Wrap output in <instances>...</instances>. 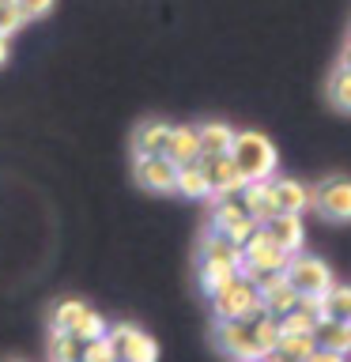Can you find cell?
Masks as SVG:
<instances>
[{"mask_svg": "<svg viewBox=\"0 0 351 362\" xmlns=\"http://www.w3.org/2000/svg\"><path fill=\"white\" fill-rule=\"evenodd\" d=\"M197 264H208V268H226V272H242V245H234L226 234L212 230L200 245V260Z\"/></svg>", "mask_w": 351, "mask_h": 362, "instance_id": "13", "label": "cell"}, {"mask_svg": "<svg viewBox=\"0 0 351 362\" xmlns=\"http://www.w3.org/2000/svg\"><path fill=\"white\" fill-rule=\"evenodd\" d=\"M117 362H121V358H117Z\"/></svg>", "mask_w": 351, "mask_h": 362, "instance_id": "37", "label": "cell"}, {"mask_svg": "<svg viewBox=\"0 0 351 362\" xmlns=\"http://www.w3.org/2000/svg\"><path fill=\"white\" fill-rule=\"evenodd\" d=\"M53 328H61V332H72L79 344H87V339H95L106 332V321L91 310L84 298H61L53 305Z\"/></svg>", "mask_w": 351, "mask_h": 362, "instance_id": "5", "label": "cell"}, {"mask_svg": "<svg viewBox=\"0 0 351 362\" xmlns=\"http://www.w3.org/2000/svg\"><path fill=\"white\" fill-rule=\"evenodd\" d=\"M321 305H325V321H351V287L347 283H333L325 294H321Z\"/></svg>", "mask_w": 351, "mask_h": 362, "instance_id": "22", "label": "cell"}, {"mask_svg": "<svg viewBox=\"0 0 351 362\" xmlns=\"http://www.w3.org/2000/svg\"><path fill=\"white\" fill-rule=\"evenodd\" d=\"M212 344L231 362H260L265 358V351H260L257 336H253V321H215Z\"/></svg>", "mask_w": 351, "mask_h": 362, "instance_id": "4", "label": "cell"}, {"mask_svg": "<svg viewBox=\"0 0 351 362\" xmlns=\"http://www.w3.org/2000/svg\"><path fill=\"white\" fill-rule=\"evenodd\" d=\"M238 276H242V272H226V268H208V264H197V279H200V291L208 294V298H212L215 291H223L226 283H231V279H238Z\"/></svg>", "mask_w": 351, "mask_h": 362, "instance_id": "28", "label": "cell"}, {"mask_svg": "<svg viewBox=\"0 0 351 362\" xmlns=\"http://www.w3.org/2000/svg\"><path fill=\"white\" fill-rule=\"evenodd\" d=\"M313 208L325 215L328 223H351V177L333 174L321 185H313Z\"/></svg>", "mask_w": 351, "mask_h": 362, "instance_id": "8", "label": "cell"}, {"mask_svg": "<svg viewBox=\"0 0 351 362\" xmlns=\"http://www.w3.org/2000/svg\"><path fill=\"white\" fill-rule=\"evenodd\" d=\"M8 362H23V358H8Z\"/></svg>", "mask_w": 351, "mask_h": 362, "instance_id": "35", "label": "cell"}, {"mask_svg": "<svg viewBox=\"0 0 351 362\" xmlns=\"http://www.w3.org/2000/svg\"><path fill=\"white\" fill-rule=\"evenodd\" d=\"M340 68H351V42L344 45V53H340Z\"/></svg>", "mask_w": 351, "mask_h": 362, "instance_id": "33", "label": "cell"}, {"mask_svg": "<svg viewBox=\"0 0 351 362\" xmlns=\"http://www.w3.org/2000/svg\"><path fill=\"white\" fill-rule=\"evenodd\" d=\"M253 336H257V344H260V351H276V344H280V336H283V325H280V317L276 313H265L260 310L257 317H253Z\"/></svg>", "mask_w": 351, "mask_h": 362, "instance_id": "24", "label": "cell"}, {"mask_svg": "<svg viewBox=\"0 0 351 362\" xmlns=\"http://www.w3.org/2000/svg\"><path fill=\"white\" fill-rule=\"evenodd\" d=\"M8 53H11V49H8V38H4V34H0V64L8 61Z\"/></svg>", "mask_w": 351, "mask_h": 362, "instance_id": "34", "label": "cell"}, {"mask_svg": "<svg viewBox=\"0 0 351 362\" xmlns=\"http://www.w3.org/2000/svg\"><path fill=\"white\" fill-rule=\"evenodd\" d=\"M242 208L253 215V219L265 226L272 215H276V200H272V181H246L242 185Z\"/></svg>", "mask_w": 351, "mask_h": 362, "instance_id": "17", "label": "cell"}, {"mask_svg": "<svg viewBox=\"0 0 351 362\" xmlns=\"http://www.w3.org/2000/svg\"><path fill=\"white\" fill-rule=\"evenodd\" d=\"M231 158H234L238 174H242L246 181H268L272 174H276V166H280L276 144H272L265 132H257V129L234 132Z\"/></svg>", "mask_w": 351, "mask_h": 362, "instance_id": "1", "label": "cell"}, {"mask_svg": "<svg viewBox=\"0 0 351 362\" xmlns=\"http://www.w3.org/2000/svg\"><path fill=\"white\" fill-rule=\"evenodd\" d=\"M132 177H136V185H140V189L159 192V197L178 192V166L170 163L166 155H136Z\"/></svg>", "mask_w": 351, "mask_h": 362, "instance_id": "9", "label": "cell"}, {"mask_svg": "<svg viewBox=\"0 0 351 362\" xmlns=\"http://www.w3.org/2000/svg\"><path fill=\"white\" fill-rule=\"evenodd\" d=\"M253 283L260 291V305H265V313L283 317V313H291L294 305H299V298H302V294L294 291V283L283 276V272H265V276H257Z\"/></svg>", "mask_w": 351, "mask_h": 362, "instance_id": "12", "label": "cell"}, {"mask_svg": "<svg viewBox=\"0 0 351 362\" xmlns=\"http://www.w3.org/2000/svg\"><path fill=\"white\" fill-rule=\"evenodd\" d=\"M328 98L340 113H351V68H336L328 79Z\"/></svg>", "mask_w": 351, "mask_h": 362, "instance_id": "26", "label": "cell"}, {"mask_svg": "<svg viewBox=\"0 0 351 362\" xmlns=\"http://www.w3.org/2000/svg\"><path fill=\"white\" fill-rule=\"evenodd\" d=\"M166 132H170V124L166 121H140L132 129V155H163V144H166Z\"/></svg>", "mask_w": 351, "mask_h": 362, "instance_id": "18", "label": "cell"}, {"mask_svg": "<svg viewBox=\"0 0 351 362\" xmlns=\"http://www.w3.org/2000/svg\"><path fill=\"white\" fill-rule=\"evenodd\" d=\"M200 132V155H231V144H234V129L223 121H208V124H197Z\"/></svg>", "mask_w": 351, "mask_h": 362, "instance_id": "19", "label": "cell"}, {"mask_svg": "<svg viewBox=\"0 0 351 362\" xmlns=\"http://www.w3.org/2000/svg\"><path fill=\"white\" fill-rule=\"evenodd\" d=\"M280 325H283V332H317L321 317H317L313 310H306V305L299 302L291 313H283V317H280Z\"/></svg>", "mask_w": 351, "mask_h": 362, "instance_id": "27", "label": "cell"}, {"mask_svg": "<svg viewBox=\"0 0 351 362\" xmlns=\"http://www.w3.org/2000/svg\"><path fill=\"white\" fill-rule=\"evenodd\" d=\"M265 230L272 234V242H276L280 249H287V253H299L302 242H306V226H302L299 211H276L265 223Z\"/></svg>", "mask_w": 351, "mask_h": 362, "instance_id": "16", "label": "cell"}, {"mask_svg": "<svg viewBox=\"0 0 351 362\" xmlns=\"http://www.w3.org/2000/svg\"><path fill=\"white\" fill-rule=\"evenodd\" d=\"M16 4L23 8V16H27V19H45L53 11L57 0H16Z\"/></svg>", "mask_w": 351, "mask_h": 362, "instance_id": "31", "label": "cell"}, {"mask_svg": "<svg viewBox=\"0 0 351 362\" xmlns=\"http://www.w3.org/2000/svg\"><path fill=\"white\" fill-rule=\"evenodd\" d=\"M276 351H283V355L294 358V362H302L317 351V332H283Z\"/></svg>", "mask_w": 351, "mask_h": 362, "instance_id": "23", "label": "cell"}, {"mask_svg": "<svg viewBox=\"0 0 351 362\" xmlns=\"http://www.w3.org/2000/svg\"><path fill=\"white\" fill-rule=\"evenodd\" d=\"M260 310H265V305H260V291H257V283L246 279V276L231 279L223 291L212 294L215 321H253Z\"/></svg>", "mask_w": 351, "mask_h": 362, "instance_id": "2", "label": "cell"}, {"mask_svg": "<svg viewBox=\"0 0 351 362\" xmlns=\"http://www.w3.org/2000/svg\"><path fill=\"white\" fill-rule=\"evenodd\" d=\"M163 155H166L174 166L197 163V158H200V132H197V124H170L166 144H163Z\"/></svg>", "mask_w": 351, "mask_h": 362, "instance_id": "14", "label": "cell"}, {"mask_svg": "<svg viewBox=\"0 0 351 362\" xmlns=\"http://www.w3.org/2000/svg\"><path fill=\"white\" fill-rule=\"evenodd\" d=\"M257 226H260V223H257L253 215H249V211H246L234 197H223V200L212 208V230L226 234L234 245H246V238L253 234Z\"/></svg>", "mask_w": 351, "mask_h": 362, "instance_id": "10", "label": "cell"}, {"mask_svg": "<svg viewBox=\"0 0 351 362\" xmlns=\"http://www.w3.org/2000/svg\"><path fill=\"white\" fill-rule=\"evenodd\" d=\"M197 163H200V170H204V177H208V185H212V197H215V200L238 197V192H242L246 177L238 174V166H234V158H231V155H200Z\"/></svg>", "mask_w": 351, "mask_h": 362, "instance_id": "11", "label": "cell"}, {"mask_svg": "<svg viewBox=\"0 0 351 362\" xmlns=\"http://www.w3.org/2000/svg\"><path fill=\"white\" fill-rule=\"evenodd\" d=\"M106 336L113 339L121 362H159V344L151 339V332H144L140 325H129V321L106 325Z\"/></svg>", "mask_w": 351, "mask_h": 362, "instance_id": "7", "label": "cell"}, {"mask_svg": "<svg viewBox=\"0 0 351 362\" xmlns=\"http://www.w3.org/2000/svg\"><path fill=\"white\" fill-rule=\"evenodd\" d=\"M302 362H344V355H336V351H325V347H317L310 358H302Z\"/></svg>", "mask_w": 351, "mask_h": 362, "instance_id": "32", "label": "cell"}, {"mask_svg": "<svg viewBox=\"0 0 351 362\" xmlns=\"http://www.w3.org/2000/svg\"><path fill=\"white\" fill-rule=\"evenodd\" d=\"M79 351H84V344H79L72 332L53 328V336H50V362H79Z\"/></svg>", "mask_w": 351, "mask_h": 362, "instance_id": "25", "label": "cell"}, {"mask_svg": "<svg viewBox=\"0 0 351 362\" xmlns=\"http://www.w3.org/2000/svg\"><path fill=\"white\" fill-rule=\"evenodd\" d=\"M79 362H117V347H113V339L102 332V336H95V339H87V344H84Z\"/></svg>", "mask_w": 351, "mask_h": 362, "instance_id": "29", "label": "cell"}, {"mask_svg": "<svg viewBox=\"0 0 351 362\" xmlns=\"http://www.w3.org/2000/svg\"><path fill=\"white\" fill-rule=\"evenodd\" d=\"M317 347L336 351V355H351V321H321L317 325Z\"/></svg>", "mask_w": 351, "mask_h": 362, "instance_id": "20", "label": "cell"}, {"mask_svg": "<svg viewBox=\"0 0 351 362\" xmlns=\"http://www.w3.org/2000/svg\"><path fill=\"white\" fill-rule=\"evenodd\" d=\"M23 23H27V16H23V8L16 4V0H0V34L11 38Z\"/></svg>", "mask_w": 351, "mask_h": 362, "instance_id": "30", "label": "cell"}, {"mask_svg": "<svg viewBox=\"0 0 351 362\" xmlns=\"http://www.w3.org/2000/svg\"><path fill=\"white\" fill-rule=\"evenodd\" d=\"M287 257H291L287 249H280L265 226H257V230L246 238V245H242V276L257 279V276H265V272H283Z\"/></svg>", "mask_w": 351, "mask_h": 362, "instance_id": "3", "label": "cell"}, {"mask_svg": "<svg viewBox=\"0 0 351 362\" xmlns=\"http://www.w3.org/2000/svg\"><path fill=\"white\" fill-rule=\"evenodd\" d=\"M283 276L294 283L299 294H325L333 287V268L313 253H291L287 264H283Z\"/></svg>", "mask_w": 351, "mask_h": 362, "instance_id": "6", "label": "cell"}, {"mask_svg": "<svg viewBox=\"0 0 351 362\" xmlns=\"http://www.w3.org/2000/svg\"><path fill=\"white\" fill-rule=\"evenodd\" d=\"M260 362H265V358H260Z\"/></svg>", "mask_w": 351, "mask_h": 362, "instance_id": "36", "label": "cell"}, {"mask_svg": "<svg viewBox=\"0 0 351 362\" xmlns=\"http://www.w3.org/2000/svg\"><path fill=\"white\" fill-rule=\"evenodd\" d=\"M272 181V200L280 211H306L313 208V185H302L299 177H268Z\"/></svg>", "mask_w": 351, "mask_h": 362, "instance_id": "15", "label": "cell"}, {"mask_svg": "<svg viewBox=\"0 0 351 362\" xmlns=\"http://www.w3.org/2000/svg\"><path fill=\"white\" fill-rule=\"evenodd\" d=\"M178 192H181V197H189V200H208L212 197V185H208V177H204L200 163L178 166Z\"/></svg>", "mask_w": 351, "mask_h": 362, "instance_id": "21", "label": "cell"}]
</instances>
